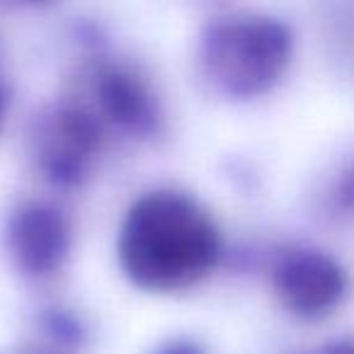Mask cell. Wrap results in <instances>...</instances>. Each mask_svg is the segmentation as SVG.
Returning a JSON list of instances; mask_svg holds the SVG:
<instances>
[{
    "label": "cell",
    "mask_w": 354,
    "mask_h": 354,
    "mask_svg": "<svg viewBox=\"0 0 354 354\" xmlns=\"http://www.w3.org/2000/svg\"><path fill=\"white\" fill-rule=\"evenodd\" d=\"M218 260L212 218L185 194L151 192L131 204L119 233V262L136 286L177 291L197 284Z\"/></svg>",
    "instance_id": "obj_1"
},
{
    "label": "cell",
    "mask_w": 354,
    "mask_h": 354,
    "mask_svg": "<svg viewBox=\"0 0 354 354\" xmlns=\"http://www.w3.org/2000/svg\"><path fill=\"white\" fill-rule=\"evenodd\" d=\"M291 32L272 17H228L209 25L202 39L207 75L228 95H260L284 73Z\"/></svg>",
    "instance_id": "obj_2"
},
{
    "label": "cell",
    "mask_w": 354,
    "mask_h": 354,
    "mask_svg": "<svg viewBox=\"0 0 354 354\" xmlns=\"http://www.w3.org/2000/svg\"><path fill=\"white\" fill-rule=\"evenodd\" d=\"M274 286L289 310L304 318H318L342 301L347 277L325 252L294 250L277 265Z\"/></svg>",
    "instance_id": "obj_3"
},
{
    "label": "cell",
    "mask_w": 354,
    "mask_h": 354,
    "mask_svg": "<svg viewBox=\"0 0 354 354\" xmlns=\"http://www.w3.org/2000/svg\"><path fill=\"white\" fill-rule=\"evenodd\" d=\"M8 245L25 274L44 277L59 270L71 248L68 223L49 204L27 202L12 214Z\"/></svg>",
    "instance_id": "obj_4"
},
{
    "label": "cell",
    "mask_w": 354,
    "mask_h": 354,
    "mask_svg": "<svg viewBox=\"0 0 354 354\" xmlns=\"http://www.w3.org/2000/svg\"><path fill=\"white\" fill-rule=\"evenodd\" d=\"M97 124L80 109H59L39 129V156L46 172L61 183H73L88 167L97 148Z\"/></svg>",
    "instance_id": "obj_5"
},
{
    "label": "cell",
    "mask_w": 354,
    "mask_h": 354,
    "mask_svg": "<svg viewBox=\"0 0 354 354\" xmlns=\"http://www.w3.org/2000/svg\"><path fill=\"white\" fill-rule=\"evenodd\" d=\"M97 100L112 122L141 129L153 119L151 93L136 75L119 68H104L97 80Z\"/></svg>",
    "instance_id": "obj_6"
},
{
    "label": "cell",
    "mask_w": 354,
    "mask_h": 354,
    "mask_svg": "<svg viewBox=\"0 0 354 354\" xmlns=\"http://www.w3.org/2000/svg\"><path fill=\"white\" fill-rule=\"evenodd\" d=\"M323 354H354V342L347 339V342H335L333 347H328Z\"/></svg>",
    "instance_id": "obj_7"
},
{
    "label": "cell",
    "mask_w": 354,
    "mask_h": 354,
    "mask_svg": "<svg viewBox=\"0 0 354 354\" xmlns=\"http://www.w3.org/2000/svg\"><path fill=\"white\" fill-rule=\"evenodd\" d=\"M160 354H202L197 347H192V344H172V347L162 349Z\"/></svg>",
    "instance_id": "obj_8"
},
{
    "label": "cell",
    "mask_w": 354,
    "mask_h": 354,
    "mask_svg": "<svg viewBox=\"0 0 354 354\" xmlns=\"http://www.w3.org/2000/svg\"><path fill=\"white\" fill-rule=\"evenodd\" d=\"M6 109H8V93H6V88L0 85V124L6 119Z\"/></svg>",
    "instance_id": "obj_9"
}]
</instances>
